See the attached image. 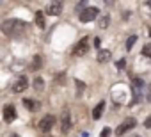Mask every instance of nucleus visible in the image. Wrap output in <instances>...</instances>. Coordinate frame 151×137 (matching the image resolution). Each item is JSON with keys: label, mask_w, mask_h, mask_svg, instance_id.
<instances>
[{"label": "nucleus", "mask_w": 151, "mask_h": 137, "mask_svg": "<svg viewBox=\"0 0 151 137\" xmlns=\"http://www.w3.org/2000/svg\"><path fill=\"white\" fill-rule=\"evenodd\" d=\"M0 30H2L6 36H9V37H20V36L25 34V30H27V23L22 22V20L11 18V20H6L2 25H0Z\"/></svg>", "instance_id": "1"}, {"label": "nucleus", "mask_w": 151, "mask_h": 137, "mask_svg": "<svg viewBox=\"0 0 151 137\" xmlns=\"http://www.w3.org/2000/svg\"><path fill=\"white\" fill-rule=\"evenodd\" d=\"M98 14H100L98 7H87V9H84V11L80 13V22H82V23H89V22H93Z\"/></svg>", "instance_id": "2"}, {"label": "nucleus", "mask_w": 151, "mask_h": 137, "mask_svg": "<svg viewBox=\"0 0 151 137\" xmlns=\"http://www.w3.org/2000/svg\"><path fill=\"white\" fill-rule=\"evenodd\" d=\"M87 50H89V37H82L77 45H75V48H73V55H75V57L84 55Z\"/></svg>", "instance_id": "3"}, {"label": "nucleus", "mask_w": 151, "mask_h": 137, "mask_svg": "<svg viewBox=\"0 0 151 137\" xmlns=\"http://www.w3.org/2000/svg\"><path fill=\"white\" fill-rule=\"evenodd\" d=\"M62 2L64 0H50V4H48V14L52 16H59L62 13Z\"/></svg>", "instance_id": "4"}, {"label": "nucleus", "mask_w": 151, "mask_h": 137, "mask_svg": "<svg viewBox=\"0 0 151 137\" xmlns=\"http://www.w3.org/2000/svg\"><path fill=\"white\" fill-rule=\"evenodd\" d=\"M135 125H137V121H135L133 118H126V121H124V123H121V125L117 126V130H116V133H117V135H123V133H126L128 130H132V128H135Z\"/></svg>", "instance_id": "5"}, {"label": "nucleus", "mask_w": 151, "mask_h": 137, "mask_svg": "<svg viewBox=\"0 0 151 137\" xmlns=\"http://www.w3.org/2000/svg\"><path fill=\"white\" fill-rule=\"evenodd\" d=\"M53 125H55V118H53L52 114H46V116L39 121V128H41L43 132H50Z\"/></svg>", "instance_id": "6"}, {"label": "nucleus", "mask_w": 151, "mask_h": 137, "mask_svg": "<svg viewBox=\"0 0 151 137\" xmlns=\"http://www.w3.org/2000/svg\"><path fill=\"white\" fill-rule=\"evenodd\" d=\"M4 119L7 123H13L16 119V109H14V105H6L4 107Z\"/></svg>", "instance_id": "7"}, {"label": "nucleus", "mask_w": 151, "mask_h": 137, "mask_svg": "<svg viewBox=\"0 0 151 137\" xmlns=\"http://www.w3.org/2000/svg\"><path fill=\"white\" fill-rule=\"evenodd\" d=\"M27 86H29V80H27V77L23 75V77H20V79L16 80V84L13 86V91H14V93H23V91L27 89Z\"/></svg>", "instance_id": "8"}, {"label": "nucleus", "mask_w": 151, "mask_h": 137, "mask_svg": "<svg viewBox=\"0 0 151 137\" xmlns=\"http://www.w3.org/2000/svg\"><path fill=\"white\" fill-rule=\"evenodd\" d=\"M60 126H62V132H68V130H69V126H71V116H69V110H64V112H62Z\"/></svg>", "instance_id": "9"}, {"label": "nucleus", "mask_w": 151, "mask_h": 137, "mask_svg": "<svg viewBox=\"0 0 151 137\" xmlns=\"http://www.w3.org/2000/svg\"><path fill=\"white\" fill-rule=\"evenodd\" d=\"M22 103H23V107H25V109H29L30 112H34V110H37V109H39V102H34V100H30V98H25Z\"/></svg>", "instance_id": "10"}, {"label": "nucleus", "mask_w": 151, "mask_h": 137, "mask_svg": "<svg viewBox=\"0 0 151 137\" xmlns=\"http://www.w3.org/2000/svg\"><path fill=\"white\" fill-rule=\"evenodd\" d=\"M103 110H105V102H100V103L94 107V110H93V118H94V119H100L101 114H103Z\"/></svg>", "instance_id": "11"}, {"label": "nucleus", "mask_w": 151, "mask_h": 137, "mask_svg": "<svg viewBox=\"0 0 151 137\" xmlns=\"http://www.w3.org/2000/svg\"><path fill=\"white\" fill-rule=\"evenodd\" d=\"M110 57H112L110 50H100L98 52V61L100 62H107V61H110Z\"/></svg>", "instance_id": "12"}, {"label": "nucleus", "mask_w": 151, "mask_h": 137, "mask_svg": "<svg viewBox=\"0 0 151 137\" xmlns=\"http://www.w3.org/2000/svg\"><path fill=\"white\" fill-rule=\"evenodd\" d=\"M41 66H43V59H41L39 55H36V57L32 59V64H30V70H32V71H36V70H39Z\"/></svg>", "instance_id": "13"}, {"label": "nucleus", "mask_w": 151, "mask_h": 137, "mask_svg": "<svg viewBox=\"0 0 151 137\" xmlns=\"http://www.w3.org/2000/svg\"><path fill=\"white\" fill-rule=\"evenodd\" d=\"M34 89H36V91H43V89H45V80H43L41 77H36V79H34Z\"/></svg>", "instance_id": "14"}, {"label": "nucleus", "mask_w": 151, "mask_h": 137, "mask_svg": "<svg viewBox=\"0 0 151 137\" xmlns=\"http://www.w3.org/2000/svg\"><path fill=\"white\" fill-rule=\"evenodd\" d=\"M34 18H36V23H37L41 29H45V18H43V13H41V11H37Z\"/></svg>", "instance_id": "15"}, {"label": "nucleus", "mask_w": 151, "mask_h": 137, "mask_svg": "<svg viewBox=\"0 0 151 137\" xmlns=\"http://www.w3.org/2000/svg\"><path fill=\"white\" fill-rule=\"evenodd\" d=\"M98 23H100V27H101V29H107V27H109V23H110V16H109V14L101 16Z\"/></svg>", "instance_id": "16"}, {"label": "nucleus", "mask_w": 151, "mask_h": 137, "mask_svg": "<svg viewBox=\"0 0 151 137\" xmlns=\"http://www.w3.org/2000/svg\"><path fill=\"white\" fill-rule=\"evenodd\" d=\"M135 41H137V36H130L128 41H126V50H132L133 45H135Z\"/></svg>", "instance_id": "17"}, {"label": "nucleus", "mask_w": 151, "mask_h": 137, "mask_svg": "<svg viewBox=\"0 0 151 137\" xmlns=\"http://www.w3.org/2000/svg\"><path fill=\"white\" fill-rule=\"evenodd\" d=\"M75 84H77V87H78V94H82V91L86 89V84L80 82V80H75Z\"/></svg>", "instance_id": "18"}, {"label": "nucleus", "mask_w": 151, "mask_h": 137, "mask_svg": "<svg viewBox=\"0 0 151 137\" xmlns=\"http://www.w3.org/2000/svg\"><path fill=\"white\" fill-rule=\"evenodd\" d=\"M142 53H144L146 57H149V55H151V45H144V48H142Z\"/></svg>", "instance_id": "19"}, {"label": "nucleus", "mask_w": 151, "mask_h": 137, "mask_svg": "<svg viewBox=\"0 0 151 137\" xmlns=\"http://www.w3.org/2000/svg\"><path fill=\"white\" fill-rule=\"evenodd\" d=\"M110 132H112V130H110L109 126H105V128L101 130V135H100V137H109V135H110Z\"/></svg>", "instance_id": "20"}, {"label": "nucleus", "mask_w": 151, "mask_h": 137, "mask_svg": "<svg viewBox=\"0 0 151 137\" xmlns=\"http://www.w3.org/2000/svg\"><path fill=\"white\" fill-rule=\"evenodd\" d=\"M124 64H126V59H119V61H117V64H116V66H117V70L124 68Z\"/></svg>", "instance_id": "21"}, {"label": "nucleus", "mask_w": 151, "mask_h": 137, "mask_svg": "<svg viewBox=\"0 0 151 137\" xmlns=\"http://www.w3.org/2000/svg\"><path fill=\"white\" fill-rule=\"evenodd\" d=\"M133 86H135V87H142V86H144V82H142L140 79H133Z\"/></svg>", "instance_id": "22"}, {"label": "nucleus", "mask_w": 151, "mask_h": 137, "mask_svg": "<svg viewBox=\"0 0 151 137\" xmlns=\"http://www.w3.org/2000/svg\"><path fill=\"white\" fill-rule=\"evenodd\" d=\"M144 125H146V128H149V125H151V118H147V119H146V123H144Z\"/></svg>", "instance_id": "23"}, {"label": "nucleus", "mask_w": 151, "mask_h": 137, "mask_svg": "<svg viewBox=\"0 0 151 137\" xmlns=\"http://www.w3.org/2000/svg\"><path fill=\"white\" fill-rule=\"evenodd\" d=\"M46 137H48V135H46Z\"/></svg>", "instance_id": "24"}]
</instances>
